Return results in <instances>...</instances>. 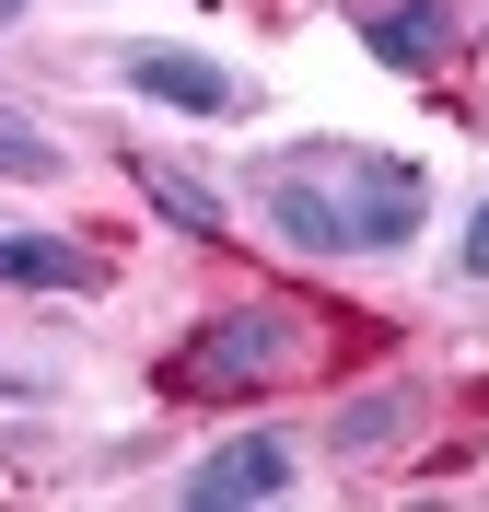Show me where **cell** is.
Wrapping results in <instances>:
<instances>
[{"label": "cell", "instance_id": "30bf717a", "mask_svg": "<svg viewBox=\"0 0 489 512\" xmlns=\"http://www.w3.org/2000/svg\"><path fill=\"white\" fill-rule=\"evenodd\" d=\"M455 268H466V280H489V198L466 210V245H455Z\"/></svg>", "mask_w": 489, "mask_h": 512}, {"label": "cell", "instance_id": "8fae6325", "mask_svg": "<svg viewBox=\"0 0 489 512\" xmlns=\"http://www.w3.org/2000/svg\"><path fill=\"white\" fill-rule=\"evenodd\" d=\"M24 396H35V384H24V373H0V408H24Z\"/></svg>", "mask_w": 489, "mask_h": 512}, {"label": "cell", "instance_id": "277c9868", "mask_svg": "<svg viewBox=\"0 0 489 512\" xmlns=\"http://www.w3.org/2000/svg\"><path fill=\"white\" fill-rule=\"evenodd\" d=\"M303 466H292V443L280 431H233V443H210L187 466V512H245V501H280Z\"/></svg>", "mask_w": 489, "mask_h": 512}, {"label": "cell", "instance_id": "7c38bea8", "mask_svg": "<svg viewBox=\"0 0 489 512\" xmlns=\"http://www.w3.org/2000/svg\"><path fill=\"white\" fill-rule=\"evenodd\" d=\"M24 12H35V0H0V35H12V24H24Z\"/></svg>", "mask_w": 489, "mask_h": 512}, {"label": "cell", "instance_id": "8992f818", "mask_svg": "<svg viewBox=\"0 0 489 512\" xmlns=\"http://www.w3.org/2000/svg\"><path fill=\"white\" fill-rule=\"evenodd\" d=\"M129 187L152 198V210H163V222H175V233H187V245H222V233H233L222 187H198L187 163H163V152H129Z\"/></svg>", "mask_w": 489, "mask_h": 512}, {"label": "cell", "instance_id": "6da1fadb", "mask_svg": "<svg viewBox=\"0 0 489 512\" xmlns=\"http://www.w3.org/2000/svg\"><path fill=\"white\" fill-rule=\"evenodd\" d=\"M303 338H315V326L280 315V303L210 315V326H187V338L163 350V396H257V384H280L303 361Z\"/></svg>", "mask_w": 489, "mask_h": 512}, {"label": "cell", "instance_id": "7a4b0ae2", "mask_svg": "<svg viewBox=\"0 0 489 512\" xmlns=\"http://www.w3.org/2000/svg\"><path fill=\"white\" fill-rule=\"evenodd\" d=\"M315 163L338 175V198H350V245L361 256H396L408 233H420L431 210V175L408 152H361V140H315Z\"/></svg>", "mask_w": 489, "mask_h": 512}, {"label": "cell", "instance_id": "ba28073f", "mask_svg": "<svg viewBox=\"0 0 489 512\" xmlns=\"http://www.w3.org/2000/svg\"><path fill=\"white\" fill-rule=\"evenodd\" d=\"M408 419H420V396H408V384H373V396H350V408L326 419V443H338V454H385Z\"/></svg>", "mask_w": 489, "mask_h": 512}, {"label": "cell", "instance_id": "52a82bcc", "mask_svg": "<svg viewBox=\"0 0 489 512\" xmlns=\"http://www.w3.org/2000/svg\"><path fill=\"white\" fill-rule=\"evenodd\" d=\"M105 256L70 233H0V291H94Z\"/></svg>", "mask_w": 489, "mask_h": 512}, {"label": "cell", "instance_id": "3957f363", "mask_svg": "<svg viewBox=\"0 0 489 512\" xmlns=\"http://www.w3.org/2000/svg\"><path fill=\"white\" fill-rule=\"evenodd\" d=\"M117 82L140 105H175V117H245V82L198 47H117Z\"/></svg>", "mask_w": 489, "mask_h": 512}, {"label": "cell", "instance_id": "5b68a950", "mask_svg": "<svg viewBox=\"0 0 489 512\" xmlns=\"http://www.w3.org/2000/svg\"><path fill=\"white\" fill-rule=\"evenodd\" d=\"M361 47H373L385 70L420 82V70L455 59V12H443V0H385V12H361Z\"/></svg>", "mask_w": 489, "mask_h": 512}, {"label": "cell", "instance_id": "9c48e42d", "mask_svg": "<svg viewBox=\"0 0 489 512\" xmlns=\"http://www.w3.org/2000/svg\"><path fill=\"white\" fill-rule=\"evenodd\" d=\"M59 163H70V152H59V140L24 117V105H0V175H12V187H47Z\"/></svg>", "mask_w": 489, "mask_h": 512}]
</instances>
